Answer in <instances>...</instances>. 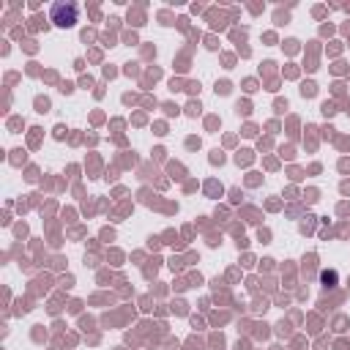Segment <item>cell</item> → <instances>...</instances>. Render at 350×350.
<instances>
[{
    "instance_id": "obj_1",
    "label": "cell",
    "mask_w": 350,
    "mask_h": 350,
    "mask_svg": "<svg viewBox=\"0 0 350 350\" xmlns=\"http://www.w3.org/2000/svg\"><path fill=\"white\" fill-rule=\"evenodd\" d=\"M49 19L57 27H74L77 25V5L74 3H55L49 8Z\"/></svg>"
},
{
    "instance_id": "obj_2",
    "label": "cell",
    "mask_w": 350,
    "mask_h": 350,
    "mask_svg": "<svg viewBox=\"0 0 350 350\" xmlns=\"http://www.w3.org/2000/svg\"><path fill=\"white\" fill-rule=\"evenodd\" d=\"M323 282H336V273H323Z\"/></svg>"
}]
</instances>
